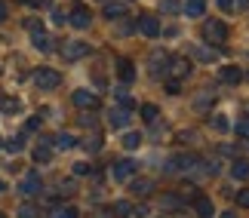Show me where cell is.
<instances>
[{
    "label": "cell",
    "instance_id": "6da1fadb",
    "mask_svg": "<svg viewBox=\"0 0 249 218\" xmlns=\"http://www.w3.org/2000/svg\"><path fill=\"white\" fill-rule=\"evenodd\" d=\"M59 71H50V68H40V71H34V86L37 89H43V92H53V89H59Z\"/></svg>",
    "mask_w": 249,
    "mask_h": 218
},
{
    "label": "cell",
    "instance_id": "7a4b0ae2",
    "mask_svg": "<svg viewBox=\"0 0 249 218\" xmlns=\"http://www.w3.org/2000/svg\"><path fill=\"white\" fill-rule=\"evenodd\" d=\"M203 37H206L209 43H225V40H228L225 22H218V18H209V22H203Z\"/></svg>",
    "mask_w": 249,
    "mask_h": 218
},
{
    "label": "cell",
    "instance_id": "3957f363",
    "mask_svg": "<svg viewBox=\"0 0 249 218\" xmlns=\"http://www.w3.org/2000/svg\"><path fill=\"white\" fill-rule=\"evenodd\" d=\"M200 160L197 157H188V154H178V157H169L166 163V172H194Z\"/></svg>",
    "mask_w": 249,
    "mask_h": 218
},
{
    "label": "cell",
    "instance_id": "277c9868",
    "mask_svg": "<svg viewBox=\"0 0 249 218\" xmlns=\"http://www.w3.org/2000/svg\"><path fill=\"white\" fill-rule=\"evenodd\" d=\"M62 55L68 62H77V59H83V55H89V43H83V40H65Z\"/></svg>",
    "mask_w": 249,
    "mask_h": 218
},
{
    "label": "cell",
    "instance_id": "5b68a950",
    "mask_svg": "<svg viewBox=\"0 0 249 218\" xmlns=\"http://www.w3.org/2000/svg\"><path fill=\"white\" fill-rule=\"evenodd\" d=\"M68 22H71L74 28H80V31H83V28H89V22H92V13H89V9H86L83 3H77V6H74V9H71V16H68Z\"/></svg>",
    "mask_w": 249,
    "mask_h": 218
},
{
    "label": "cell",
    "instance_id": "8992f818",
    "mask_svg": "<svg viewBox=\"0 0 249 218\" xmlns=\"http://www.w3.org/2000/svg\"><path fill=\"white\" fill-rule=\"evenodd\" d=\"M111 175L117 178V182H129V178L136 175V163H132V160H117V163L111 166Z\"/></svg>",
    "mask_w": 249,
    "mask_h": 218
},
{
    "label": "cell",
    "instance_id": "52a82bcc",
    "mask_svg": "<svg viewBox=\"0 0 249 218\" xmlns=\"http://www.w3.org/2000/svg\"><path fill=\"white\" fill-rule=\"evenodd\" d=\"M18 191H22L25 197H37V194L43 191V182H40V175H37V172L25 175V178H22V184H18Z\"/></svg>",
    "mask_w": 249,
    "mask_h": 218
},
{
    "label": "cell",
    "instance_id": "ba28073f",
    "mask_svg": "<svg viewBox=\"0 0 249 218\" xmlns=\"http://www.w3.org/2000/svg\"><path fill=\"white\" fill-rule=\"evenodd\" d=\"M132 108H126V105H123V108H117V111H111L108 114V126L111 129H123V126H126V123L132 120V114H129Z\"/></svg>",
    "mask_w": 249,
    "mask_h": 218
},
{
    "label": "cell",
    "instance_id": "9c48e42d",
    "mask_svg": "<svg viewBox=\"0 0 249 218\" xmlns=\"http://www.w3.org/2000/svg\"><path fill=\"white\" fill-rule=\"evenodd\" d=\"M139 31L145 34V37H160V22H157V16H139Z\"/></svg>",
    "mask_w": 249,
    "mask_h": 218
},
{
    "label": "cell",
    "instance_id": "30bf717a",
    "mask_svg": "<svg viewBox=\"0 0 249 218\" xmlns=\"http://www.w3.org/2000/svg\"><path fill=\"white\" fill-rule=\"evenodd\" d=\"M74 105L77 108H99V96L89 92V89H77L74 92Z\"/></svg>",
    "mask_w": 249,
    "mask_h": 218
},
{
    "label": "cell",
    "instance_id": "8fae6325",
    "mask_svg": "<svg viewBox=\"0 0 249 218\" xmlns=\"http://www.w3.org/2000/svg\"><path fill=\"white\" fill-rule=\"evenodd\" d=\"M169 55L163 52V55H160V52H154V55H151V74H154V77H160V74H166L169 71Z\"/></svg>",
    "mask_w": 249,
    "mask_h": 218
},
{
    "label": "cell",
    "instance_id": "7c38bea8",
    "mask_svg": "<svg viewBox=\"0 0 249 218\" xmlns=\"http://www.w3.org/2000/svg\"><path fill=\"white\" fill-rule=\"evenodd\" d=\"M166 74H172L176 80H185L188 74H191V62L188 59H176V62H169V71Z\"/></svg>",
    "mask_w": 249,
    "mask_h": 218
},
{
    "label": "cell",
    "instance_id": "4fadbf2b",
    "mask_svg": "<svg viewBox=\"0 0 249 218\" xmlns=\"http://www.w3.org/2000/svg\"><path fill=\"white\" fill-rule=\"evenodd\" d=\"M181 9L188 13V18H200V16L206 13V0H185Z\"/></svg>",
    "mask_w": 249,
    "mask_h": 218
},
{
    "label": "cell",
    "instance_id": "5bb4252c",
    "mask_svg": "<svg viewBox=\"0 0 249 218\" xmlns=\"http://www.w3.org/2000/svg\"><path fill=\"white\" fill-rule=\"evenodd\" d=\"M151 187H154V184H151V178H132V182H129V191L136 194V197H148Z\"/></svg>",
    "mask_w": 249,
    "mask_h": 218
},
{
    "label": "cell",
    "instance_id": "9a60e30c",
    "mask_svg": "<svg viewBox=\"0 0 249 218\" xmlns=\"http://www.w3.org/2000/svg\"><path fill=\"white\" fill-rule=\"evenodd\" d=\"M117 74H120L123 83H132V80H136V68H132L129 59H120V62H117Z\"/></svg>",
    "mask_w": 249,
    "mask_h": 218
},
{
    "label": "cell",
    "instance_id": "2e32d148",
    "mask_svg": "<svg viewBox=\"0 0 249 218\" xmlns=\"http://www.w3.org/2000/svg\"><path fill=\"white\" fill-rule=\"evenodd\" d=\"M34 160L37 163H50L53 160V141H40V145L34 148Z\"/></svg>",
    "mask_w": 249,
    "mask_h": 218
},
{
    "label": "cell",
    "instance_id": "e0dca14e",
    "mask_svg": "<svg viewBox=\"0 0 249 218\" xmlns=\"http://www.w3.org/2000/svg\"><path fill=\"white\" fill-rule=\"evenodd\" d=\"M31 43L37 46L40 52H50L53 50V43H50V37L43 34V28H37V31H31Z\"/></svg>",
    "mask_w": 249,
    "mask_h": 218
},
{
    "label": "cell",
    "instance_id": "ac0fdd59",
    "mask_svg": "<svg viewBox=\"0 0 249 218\" xmlns=\"http://www.w3.org/2000/svg\"><path fill=\"white\" fill-rule=\"evenodd\" d=\"M218 77H222V83H240L243 74H240V68H231V65H225V68L218 71Z\"/></svg>",
    "mask_w": 249,
    "mask_h": 218
},
{
    "label": "cell",
    "instance_id": "d6986e66",
    "mask_svg": "<svg viewBox=\"0 0 249 218\" xmlns=\"http://www.w3.org/2000/svg\"><path fill=\"white\" fill-rule=\"evenodd\" d=\"M194 209H197L200 218H213V200H209V197H197V200H194Z\"/></svg>",
    "mask_w": 249,
    "mask_h": 218
},
{
    "label": "cell",
    "instance_id": "ffe728a7",
    "mask_svg": "<svg viewBox=\"0 0 249 218\" xmlns=\"http://www.w3.org/2000/svg\"><path fill=\"white\" fill-rule=\"evenodd\" d=\"M105 16H108L111 22H114V18H123V16H126V3H120V0H117V3H105Z\"/></svg>",
    "mask_w": 249,
    "mask_h": 218
},
{
    "label": "cell",
    "instance_id": "44dd1931",
    "mask_svg": "<svg viewBox=\"0 0 249 218\" xmlns=\"http://www.w3.org/2000/svg\"><path fill=\"white\" fill-rule=\"evenodd\" d=\"M0 111H3V114H18V111H22V101L9 99V96H0Z\"/></svg>",
    "mask_w": 249,
    "mask_h": 218
},
{
    "label": "cell",
    "instance_id": "7402d4cb",
    "mask_svg": "<svg viewBox=\"0 0 249 218\" xmlns=\"http://www.w3.org/2000/svg\"><path fill=\"white\" fill-rule=\"evenodd\" d=\"M231 175L237 178V182H246V178H249V163H243V160H237V163L231 166Z\"/></svg>",
    "mask_w": 249,
    "mask_h": 218
},
{
    "label": "cell",
    "instance_id": "603a6c76",
    "mask_svg": "<svg viewBox=\"0 0 249 218\" xmlns=\"http://www.w3.org/2000/svg\"><path fill=\"white\" fill-rule=\"evenodd\" d=\"M53 145H55V148H62V151H68V148H74V145H77V141H74V135H68V132H59Z\"/></svg>",
    "mask_w": 249,
    "mask_h": 218
},
{
    "label": "cell",
    "instance_id": "cb8c5ba5",
    "mask_svg": "<svg viewBox=\"0 0 249 218\" xmlns=\"http://www.w3.org/2000/svg\"><path fill=\"white\" fill-rule=\"evenodd\" d=\"M157 105H142V120L145 123H157Z\"/></svg>",
    "mask_w": 249,
    "mask_h": 218
},
{
    "label": "cell",
    "instance_id": "d4e9b609",
    "mask_svg": "<svg viewBox=\"0 0 249 218\" xmlns=\"http://www.w3.org/2000/svg\"><path fill=\"white\" fill-rule=\"evenodd\" d=\"M181 9V3L178 0H160V13H166V16H176Z\"/></svg>",
    "mask_w": 249,
    "mask_h": 218
},
{
    "label": "cell",
    "instance_id": "484cf974",
    "mask_svg": "<svg viewBox=\"0 0 249 218\" xmlns=\"http://www.w3.org/2000/svg\"><path fill=\"white\" fill-rule=\"evenodd\" d=\"M139 145H142V135H139V132H126V135H123V148L136 151Z\"/></svg>",
    "mask_w": 249,
    "mask_h": 218
},
{
    "label": "cell",
    "instance_id": "4316f807",
    "mask_svg": "<svg viewBox=\"0 0 249 218\" xmlns=\"http://www.w3.org/2000/svg\"><path fill=\"white\" fill-rule=\"evenodd\" d=\"M6 151H9V154H18V151H25V138H22V135L9 138V141H6Z\"/></svg>",
    "mask_w": 249,
    "mask_h": 218
},
{
    "label": "cell",
    "instance_id": "83f0119b",
    "mask_svg": "<svg viewBox=\"0 0 249 218\" xmlns=\"http://www.w3.org/2000/svg\"><path fill=\"white\" fill-rule=\"evenodd\" d=\"M129 212H132V206L126 200H117V203H114V215H129Z\"/></svg>",
    "mask_w": 249,
    "mask_h": 218
},
{
    "label": "cell",
    "instance_id": "f1b7e54d",
    "mask_svg": "<svg viewBox=\"0 0 249 218\" xmlns=\"http://www.w3.org/2000/svg\"><path fill=\"white\" fill-rule=\"evenodd\" d=\"M213 129L215 132H228V120L222 117V114H215V117H213Z\"/></svg>",
    "mask_w": 249,
    "mask_h": 218
},
{
    "label": "cell",
    "instance_id": "f546056e",
    "mask_svg": "<svg viewBox=\"0 0 249 218\" xmlns=\"http://www.w3.org/2000/svg\"><path fill=\"white\" fill-rule=\"evenodd\" d=\"M18 218H40V212H37L34 206H28V203H25L22 209H18Z\"/></svg>",
    "mask_w": 249,
    "mask_h": 218
},
{
    "label": "cell",
    "instance_id": "4dcf8cb0",
    "mask_svg": "<svg viewBox=\"0 0 249 218\" xmlns=\"http://www.w3.org/2000/svg\"><path fill=\"white\" fill-rule=\"evenodd\" d=\"M53 218H77V209H71V206H65V209H55Z\"/></svg>",
    "mask_w": 249,
    "mask_h": 218
},
{
    "label": "cell",
    "instance_id": "1f68e13d",
    "mask_svg": "<svg viewBox=\"0 0 249 218\" xmlns=\"http://www.w3.org/2000/svg\"><path fill=\"white\" fill-rule=\"evenodd\" d=\"M237 206H243V209H249V187H243V191L237 194Z\"/></svg>",
    "mask_w": 249,
    "mask_h": 218
},
{
    "label": "cell",
    "instance_id": "d6a6232c",
    "mask_svg": "<svg viewBox=\"0 0 249 218\" xmlns=\"http://www.w3.org/2000/svg\"><path fill=\"white\" fill-rule=\"evenodd\" d=\"M83 148H86V151H92V154H95V151H99V148H102V138H99V135H92V138H89V141H86V145H83Z\"/></svg>",
    "mask_w": 249,
    "mask_h": 218
},
{
    "label": "cell",
    "instance_id": "836d02e7",
    "mask_svg": "<svg viewBox=\"0 0 249 218\" xmlns=\"http://www.w3.org/2000/svg\"><path fill=\"white\" fill-rule=\"evenodd\" d=\"M237 135H246V138H249V117L237 123Z\"/></svg>",
    "mask_w": 249,
    "mask_h": 218
},
{
    "label": "cell",
    "instance_id": "e575fe53",
    "mask_svg": "<svg viewBox=\"0 0 249 218\" xmlns=\"http://www.w3.org/2000/svg\"><path fill=\"white\" fill-rule=\"evenodd\" d=\"M194 55H197V59H206V62H209V59H215V52H213V50H194Z\"/></svg>",
    "mask_w": 249,
    "mask_h": 218
},
{
    "label": "cell",
    "instance_id": "d590c367",
    "mask_svg": "<svg viewBox=\"0 0 249 218\" xmlns=\"http://www.w3.org/2000/svg\"><path fill=\"white\" fill-rule=\"evenodd\" d=\"M25 129H28V132H34V129H40V117H31V120H28V123H25Z\"/></svg>",
    "mask_w": 249,
    "mask_h": 218
},
{
    "label": "cell",
    "instance_id": "8d00e7d4",
    "mask_svg": "<svg viewBox=\"0 0 249 218\" xmlns=\"http://www.w3.org/2000/svg\"><path fill=\"white\" fill-rule=\"evenodd\" d=\"M65 18H68V16H65V13H62V9H53V22H55V25H62V22H65Z\"/></svg>",
    "mask_w": 249,
    "mask_h": 218
},
{
    "label": "cell",
    "instance_id": "74e56055",
    "mask_svg": "<svg viewBox=\"0 0 249 218\" xmlns=\"http://www.w3.org/2000/svg\"><path fill=\"white\" fill-rule=\"evenodd\" d=\"M148 212H151V209H148V206H139V209H132L129 215H136V218H145Z\"/></svg>",
    "mask_w": 249,
    "mask_h": 218
},
{
    "label": "cell",
    "instance_id": "f35d334b",
    "mask_svg": "<svg viewBox=\"0 0 249 218\" xmlns=\"http://www.w3.org/2000/svg\"><path fill=\"white\" fill-rule=\"evenodd\" d=\"M163 206H166V209H176L178 200H176V197H163Z\"/></svg>",
    "mask_w": 249,
    "mask_h": 218
},
{
    "label": "cell",
    "instance_id": "ab89813d",
    "mask_svg": "<svg viewBox=\"0 0 249 218\" xmlns=\"http://www.w3.org/2000/svg\"><path fill=\"white\" fill-rule=\"evenodd\" d=\"M166 92H172V96H176V92H181V86H178V80H172V83H166Z\"/></svg>",
    "mask_w": 249,
    "mask_h": 218
},
{
    "label": "cell",
    "instance_id": "60d3db41",
    "mask_svg": "<svg viewBox=\"0 0 249 218\" xmlns=\"http://www.w3.org/2000/svg\"><path fill=\"white\" fill-rule=\"evenodd\" d=\"M74 172H77V175H86V172H89V166H86V163H77V166H74Z\"/></svg>",
    "mask_w": 249,
    "mask_h": 218
},
{
    "label": "cell",
    "instance_id": "b9f144b4",
    "mask_svg": "<svg viewBox=\"0 0 249 218\" xmlns=\"http://www.w3.org/2000/svg\"><path fill=\"white\" fill-rule=\"evenodd\" d=\"M62 194H74V182H65L62 184Z\"/></svg>",
    "mask_w": 249,
    "mask_h": 218
},
{
    "label": "cell",
    "instance_id": "7bdbcfd3",
    "mask_svg": "<svg viewBox=\"0 0 249 218\" xmlns=\"http://www.w3.org/2000/svg\"><path fill=\"white\" fill-rule=\"evenodd\" d=\"M25 3H28V6H46L50 0H25Z\"/></svg>",
    "mask_w": 249,
    "mask_h": 218
},
{
    "label": "cell",
    "instance_id": "ee69618b",
    "mask_svg": "<svg viewBox=\"0 0 249 218\" xmlns=\"http://www.w3.org/2000/svg\"><path fill=\"white\" fill-rule=\"evenodd\" d=\"M218 6H222V9H234V0H218Z\"/></svg>",
    "mask_w": 249,
    "mask_h": 218
},
{
    "label": "cell",
    "instance_id": "f6af8a7d",
    "mask_svg": "<svg viewBox=\"0 0 249 218\" xmlns=\"http://www.w3.org/2000/svg\"><path fill=\"white\" fill-rule=\"evenodd\" d=\"M3 18H6V3L0 0V22H3Z\"/></svg>",
    "mask_w": 249,
    "mask_h": 218
},
{
    "label": "cell",
    "instance_id": "bcb514c9",
    "mask_svg": "<svg viewBox=\"0 0 249 218\" xmlns=\"http://www.w3.org/2000/svg\"><path fill=\"white\" fill-rule=\"evenodd\" d=\"M222 218H237V212H222Z\"/></svg>",
    "mask_w": 249,
    "mask_h": 218
},
{
    "label": "cell",
    "instance_id": "7dc6e473",
    "mask_svg": "<svg viewBox=\"0 0 249 218\" xmlns=\"http://www.w3.org/2000/svg\"><path fill=\"white\" fill-rule=\"evenodd\" d=\"M237 3H240V6H249V0H237Z\"/></svg>",
    "mask_w": 249,
    "mask_h": 218
},
{
    "label": "cell",
    "instance_id": "c3c4849f",
    "mask_svg": "<svg viewBox=\"0 0 249 218\" xmlns=\"http://www.w3.org/2000/svg\"><path fill=\"white\" fill-rule=\"evenodd\" d=\"M0 191H3V182H0Z\"/></svg>",
    "mask_w": 249,
    "mask_h": 218
},
{
    "label": "cell",
    "instance_id": "681fc988",
    "mask_svg": "<svg viewBox=\"0 0 249 218\" xmlns=\"http://www.w3.org/2000/svg\"><path fill=\"white\" fill-rule=\"evenodd\" d=\"M0 218H6V215H3V212H0Z\"/></svg>",
    "mask_w": 249,
    "mask_h": 218
}]
</instances>
